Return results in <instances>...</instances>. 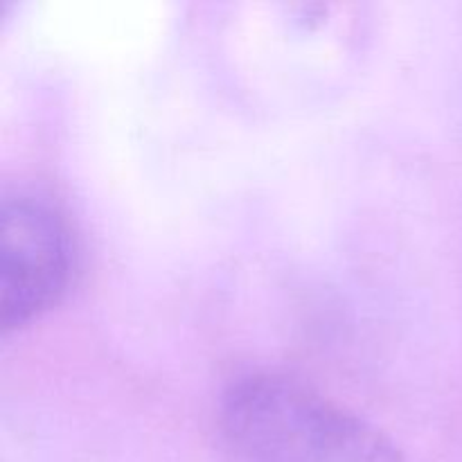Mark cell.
Masks as SVG:
<instances>
[{
	"label": "cell",
	"instance_id": "1",
	"mask_svg": "<svg viewBox=\"0 0 462 462\" xmlns=\"http://www.w3.org/2000/svg\"><path fill=\"white\" fill-rule=\"evenodd\" d=\"M219 427L239 462H404L373 424L275 374L233 383L221 400Z\"/></svg>",
	"mask_w": 462,
	"mask_h": 462
},
{
	"label": "cell",
	"instance_id": "2",
	"mask_svg": "<svg viewBox=\"0 0 462 462\" xmlns=\"http://www.w3.org/2000/svg\"><path fill=\"white\" fill-rule=\"evenodd\" d=\"M70 275V237L57 208L34 192L0 203V328H21L48 310Z\"/></svg>",
	"mask_w": 462,
	"mask_h": 462
}]
</instances>
